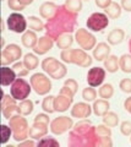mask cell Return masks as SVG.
Returning a JSON list of instances; mask_svg holds the SVG:
<instances>
[{
	"instance_id": "obj_28",
	"label": "cell",
	"mask_w": 131,
	"mask_h": 147,
	"mask_svg": "<svg viewBox=\"0 0 131 147\" xmlns=\"http://www.w3.org/2000/svg\"><path fill=\"white\" fill-rule=\"evenodd\" d=\"M121 11H123V7H121L120 4L113 1L107 9H104V12L108 15V17L112 18V20H115V18H119L121 15Z\"/></svg>"
},
{
	"instance_id": "obj_8",
	"label": "cell",
	"mask_w": 131,
	"mask_h": 147,
	"mask_svg": "<svg viewBox=\"0 0 131 147\" xmlns=\"http://www.w3.org/2000/svg\"><path fill=\"white\" fill-rule=\"evenodd\" d=\"M86 26L91 32H102L109 26V17L105 12H93L88 16Z\"/></svg>"
},
{
	"instance_id": "obj_49",
	"label": "cell",
	"mask_w": 131,
	"mask_h": 147,
	"mask_svg": "<svg viewBox=\"0 0 131 147\" xmlns=\"http://www.w3.org/2000/svg\"><path fill=\"white\" fill-rule=\"evenodd\" d=\"M59 93H62V94H66V96H70V97H74L75 93H74V91H72L71 88H69L67 86H64L62 85V87L60 88V92Z\"/></svg>"
},
{
	"instance_id": "obj_52",
	"label": "cell",
	"mask_w": 131,
	"mask_h": 147,
	"mask_svg": "<svg viewBox=\"0 0 131 147\" xmlns=\"http://www.w3.org/2000/svg\"><path fill=\"white\" fill-rule=\"evenodd\" d=\"M20 1V4L21 5H24V6H27V5H31V4H32L34 0H19Z\"/></svg>"
},
{
	"instance_id": "obj_55",
	"label": "cell",
	"mask_w": 131,
	"mask_h": 147,
	"mask_svg": "<svg viewBox=\"0 0 131 147\" xmlns=\"http://www.w3.org/2000/svg\"><path fill=\"white\" fill-rule=\"evenodd\" d=\"M129 52H130V54H131V38H130V40H129Z\"/></svg>"
},
{
	"instance_id": "obj_36",
	"label": "cell",
	"mask_w": 131,
	"mask_h": 147,
	"mask_svg": "<svg viewBox=\"0 0 131 147\" xmlns=\"http://www.w3.org/2000/svg\"><path fill=\"white\" fill-rule=\"evenodd\" d=\"M64 6L71 12L79 13L82 10V0H65Z\"/></svg>"
},
{
	"instance_id": "obj_26",
	"label": "cell",
	"mask_w": 131,
	"mask_h": 147,
	"mask_svg": "<svg viewBox=\"0 0 131 147\" xmlns=\"http://www.w3.org/2000/svg\"><path fill=\"white\" fill-rule=\"evenodd\" d=\"M103 64H104V69L110 74H114L120 69V66H119V58L116 57V55H112L110 54L107 59H104Z\"/></svg>"
},
{
	"instance_id": "obj_46",
	"label": "cell",
	"mask_w": 131,
	"mask_h": 147,
	"mask_svg": "<svg viewBox=\"0 0 131 147\" xmlns=\"http://www.w3.org/2000/svg\"><path fill=\"white\" fill-rule=\"evenodd\" d=\"M33 121H43V123H48V124H50V119H49V115H48V113H39L37 114V115L34 117V120Z\"/></svg>"
},
{
	"instance_id": "obj_20",
	"label": "cell",
	"mask_w": 131,
	"mask_h": 147,
	"mask_svg": "<svg viewBox=\"0 0 131 147\" xmlns=\"http://www.w3.org/2000/svg\"><path fill=\"white\" fill-rule=\"evenodd\" d=\"M17 77L19 76L12 67L10 69L7 66H3L0 69V84H1V86H11Z\"/></svg>"
},
{
	"instance_id": "obj_29",
	"label": "cell",
	"mask_w": 131,
	"mask_h": 147,
	"mask_svg": "<svg viewBox=\"0 0 131 147\" xmlns=\"http://www.w3.org/2000/svg\"><path fill=\"white\" fill-rule=\"evenodd\" d=\"M98 96H99V98L109 100L113 96H114V87H113V85L112 84H103L102 86H99Z\"/></svg>"
},
{
	"instance_id": "obj_45",
	"label": "cell",
	"mask_w": 131,
	"mask_h": 147,
	"mask_svg": "<svg viewBox=\"0 0 131 147\" xmlns=\"http://www.w3.org/2000/svg\"><path fill=\"white\" fill-rule=\"evenodd\" d=\"M112 146H113L112 136L99 137V145H98V147H112Z\"/></svg>"
},
{
	"instance_id": "obj_17",
	"label": "cell",
	"mask_w": 131,
	"mask_h": 147,
	"mask_svg": "<svg viewBox=\"0 0 131 147\" xmlns=\"http://www.w3.org/2000/svg\"><path fill=\"white\" fill-rule=\"evenodd\" d=\"M54 42H55V40H54L52 37L47 36V34H44L43 37H40V38L38 39L37 45L33 48L34 54H37V55H44V54H47L49 50L53 49Z\"/></svg>"
},
{
	"instance_id": "obj_2",
	"label": "cell",
	"mask_w": 131,
	"mask_h": 147,
	"mask_svg": "<svg viewBox=\"0 0 131 147\" xmlns=\"http://www.w3.org/2000/svg\"><path fill=\"white\" fill-rule=\"evenodd\" d=\"M69 147H98L99 136L96 131V126L92 125L91 120L80 119L74 124L69 132Z\"/></svg>"
},
{
	"instance_id": "obj_15",
	"label": "cell",
	"mask_w": 131,
	"mask_h": 147,
	"mask_svg": "<svg viewBox=\"0 0 131 147\" xmlns=\"http://www.w3.org/2000/svg\"><path fill=\"white\" fill-rule=\"evenodd\" d=\"M93 112L92 107L88 104V102H79L75 103L71 107V117L72 118H77V119H87L91 117V114Z\"/></svg>"
},
{
	"instance_id": "obj_6",
	"label": "cell",
	"mask_w": 131,
	"mask_h": 147,
	"mask_svg": "<svg viewBox=\"0 0 131 147\" xmlns=\"http://www.w3.org/2000/svg\"><path fill=\"white\" fill-rule=\"evenodd\" d=\"M49 77L50 76H47L43 72H36L31 76L30 84L38 96H47L52 91V81Z\"/></svg>"
},
{
	"instance_id": "obj_40",
	"label": "cell",
	"mask_w": 131,
	"mask_h": 147,
	"mask_svg": "<svg viewBox=\"0 0 131 147\" xmlns=\"http://www.w3.org/2000/svg\"><path fill=\"white\" fill-rule=\"evenodd\" d=\"M96 131L99 137H104V136H112V127H109L105 124H101V125L96 126Z\"/></svg>"
},
{
	"instance_id": "obj_42",
	"label": "cell",
	"mask_w": 131,
	"mask_h": 147,
	"mask_svg": "<svg viewBox=\"0 0 131 147\" xmlns=\"http://www.w3.org/2000/svg\"><path fill=\"white\" fill-rule=\"evenodd\" d=\"M119 88L124 93H131V79H123L119 84Z\"/></svg>"
},
{
	"instance_id": "obj_22",
	"label": "cell",
	"mask_w": 131,
	"mask_h": 147,
	"mask_svg": "<svg viewBox=\"0 0 131 147\" xmlns=\"http://www.w3.org/2000/svg\"><path fill=\"white\" fill-rule=\"evenodd\" d=\"M58 7H59V5H56L55 3L46 1L39 6V15L42 18H44V20H49L50 17L54 16V13L56 12Z\"/></svg>"
},
{
	"instance_id": "obj_50",
	"label": "cell",
	"mask_w": 131,
	"mask_h": 147,
	"mask_svg": "<svg viewBox=\"0 0 131 147\" xmlns=\"http://www.w3.org/2000/svg\"><path fill=\"white\" fill-rule=\"evenodd\" d=\"M121 7L125 11H131V0H121Z\"/></svg>"
},
{
	"instance_id": "obj_41",
	"label": "cell",
	"mask_w": 131,
	"mask_h": 147,
	"mask_svg": "<svg viewBox=\"0 0 131 147\" xmlns=\"http://www.w3.org/2000/svg\"><path fill=\"white\" fill-rule=\"evenodd\" d=\"M7 6L13 12H21L22 10H25V7H26L24 5H21L19 0H7Z\"/></svg>"
},
{
	"instance_id": "obj_10",
	"label": "cell",
	"mask_w": 131,
	"mask_h": 147,
	"mask_svg": "<svg viewBox=\"0 0 131 147\" xmlns=\"http://www.w3.org/2000/svg\"><path fill=\"white\" fill-rule=\"evenodd\" d=\"M27 25H28V21L21 12H12L6 18L7 30L17 34L25 33L27 31Z\"/></svg>"
},
{
	"instance_id": "obj_4",
	"label": "cell",
	"mask_w": 131,
	"mask_h": 147,
	"mask_svg": "<svg viewBox=\"0 0 131 147\" xmlns=\"http://www.w3.org/2000/svg\"><path fill=\"white\" fill-rule=\"evenodd\" d=\"M9 125L12 130V139L16 142H21L30 137V126L28 121L22 114H16L11 119H9Z\"/></svg>"
},
{
	"instance_id": "obj_30",
	"label": "cell",
	"mask_w": 131,
	"mask_h": 147,
	"mask_svg": "<svg viewBox=\"0 0 131 147\" xmlns=\"http://www.w3.org/2000/svg\"><path fill=\"white\" fill-rule=\"evenodd\" d=\"M27 21H28L30 30H32L34 32H42V31H44L46 24H43V21L40 20L39 17H37V16H28V17H27Z\"/></svg>"
},
{
	"instance_id": "obj_35",
	"label": "cell",
	"mask_w": 131,
	"mask_h": 147,
	"mask_svg": "<svg viewBox=\"0 0 131 147\" xmlns=\"http://www.w3.org/2000/svg\"><path fill=\"white\" fill-rule=\"evenodd\" d=\"M97 96H98V92L94 90V87L92 86H88L86 88L82 90V98L85 102H94L97 99Z\"/></svg>"
},
{
	"instance_id": "obj_12",
	"label": "cell",
	"mask_w": 131,
	"mask_h": 147,
	"mask_svg": "<svg viewBox=\"0 0 131 147\" xmlns=\"http://www.w3.org/2000/svg\"><path fill=\"white\" fill-rule=\"evenodd\" d=\"M49 126H50V131L54 135H62L72 129V126H74V120H72V118L61 115V117L53 119Z\"/></svg>"
},
{
	"instance_id": "obj_33",
	"label": "cell",
	"mask_w": 131,
	"mask_h": 147,
	"mask_svg": "<svg viewBox=\"0 0 131 147\" xmlns=\"http://www.w3.org/2000/svg\"><path fill=\"white\" fill-rule=\"evenodd\" d=\"M120 70L125 74H131V54H123L119 58Z\"/></svg>"
},
{
	"instance_id": "obj_39",
	"label": "cell",
	"mask_w": 131,
	"mask_h": 147,
	"mask_svg": "<svg viewBox=\"0 0 131 147\" xmlns=\"http://www.w3.org/2000/svg\"><path fill=\"white\" fill-rule=\"evenodd\" d=\"M12 69L16 71V74H17V76H19V77H24L26 75H28V72H30L26 69L24 61H16V63H13Z\"/></svg>"
},
{
	"instance_id": "obj_7",
	"label": "cell",
	"mask_w": 131,
	"mask_h": 147,
	"mask_svg": "<svg viewBox=\"0 0 131 147\" xmlns=\"http://www.w3.org/2000/svg\"><path fill=\"white\" fill-rule=\"evenodd\" d=\"M32 90L33 88L30 82H27L25 79L19 77V79H16L13 81V84L10 86V94L16 100H24L30 97Z\"/></svg>"
},
{
	"instance_id": "obj_23",
	"label": "cell",
	"mask_w": 131,
	"mask_h": 147,
	"mask_svg": "<svg viewBox=\"0 0 131 147\" xmlns=\"http://www.w3.org/2000/svg\"><path fill=\"white\" fill-rule=\"evenodd\" d=\"M92 109H93V113L96 114L97 117H103L109 112L110 109V103L108 99H96L92 104Z\"/></svg>"
},
{
	"instance_id": "obj_56",
	"label": "cell",
	"mask_w": 131,
	"mask_h": 147,
	"mask_svg": "<svg viewBox=\"0 0 131 147\" xmlns=\"http://www.w3.org/2000/svg\"><path fill=\"white\" fill-rule=\"evenodd\" d=\"M82 1H89V0H82Z\"/></svg>"
},
{
	"instance_id": "obj_9",
	"label": "cell",
	"mask_w": 131,
	"mask_h": 147,
	"mask_svg": "<svg viewBox=\"0 0 131 147\" xmlns=\"http://www.w3.org/2000/svg\"><path fill=\"white\" fill-rule=\"evenodd\" d=\"M75 40L77 42L79 47L82 48L86 52L93 50V48L97 45V38L94 37L92 32H89L86 28H79L75 32Z\"/></svg>"
},
{
	"instance_id": "obj_21",
	"label": "cell",
	"mask_w": 131,
	"mask_h": 147,
	"mask_svg": "<svg viewBox=\"0 0 131 147\" xmlns=\"http://www.w3.org/2000/svg\"><path fill=\"white\" fill-rule=\"evenodd\" d=\"M38 37H37V33L32 30H27L25 33H22V37H21V43L24 45L25 48H28V49H33L36 45L38 43Z\"/></svg>"
},
{
	"instance_id": "obj_44",
	"label": "cell",
	"mask_w": 131,
	"mask_h": 147,
	"mask_svg": "<svg viewBox=\"0 0 131 147\" xmlns=\"http://www.w3.org/2000/svg\"><path fill=\"white\" fill-rule=\"evenodd\" d=\"M64 86H67L69 88H71L74 91L75 94L77 93V91H79V84H77V81L74 80V79H66L64 81Z\"/></svg>"
},
{
	"instance_id": "obj_31",
	"label": "cell",
	"mask_w": 131,
	"mask_h": 147,
	"mask_svg": "<svg viewBox=\"0 0 131 147\" xmlns=\"http://www.w3.org/2000/svg\"><path fill=\"white\" fill-rule=\"evenodd\" d=\"M103 119V124H105V125H108L109 127H116L119 124V115L114 112H108L105 115L102 117Z\"/></svg>"
},
{
	"instance_id": "obj_54",
	"label": "cell",
	"mask_w": 131,
	"mask_h": 147,
	"mask_svg": "<svg viewBox=\"0 0 131 147\" xmlns=\"http://www.w3.org/2000/svg\"><path fill=\"white\" fill-rule=\"evenodd\" d=\"M5 43H6V42H5V38H1V47H3V48H5V47H6Z\"/></svg>"
},
{
	"instance_id": "obj_3",
	"label": "cell",
	"mask_w": 131,
	"mask_h": 147,
	"mask_svg": "<svg viewBox=\"0 0 131 147\" xmlns=\"http://www.w3.org/2000/svg\"><path fill=\"white\" fill-rule=\"evenodd\" d=\"M60 59L65 64H75L81 67H88L92 65L93 59L82 48L77 49H64L60 53Z\"/></svg>"
},
{
	"instance_id": "obj_38",
	"label": "cell",
	"mask_w": 131,
	"mask_h": 147,
	"mask_svg": "<svg viewBox=\"0 0 131 147\" xmlns=\"http://www.w3.org/2000/svg\"><path fill=\"white\" fill-rule=\"evenodd\" d=\"M0 132H1V144L5 145L6 142L10 140V137H12V130H11L10 125H5V124H3L1 129H0Z\"/></svg>"
},
{
	"instance_id": "obj_1",
	"label": "cell",
	"mask_w": 131,
	"mask_h": 147,
	"mask_svg": "<svg viewBox=\"0 0 131 147\" xmlns=\"http://www.w3.org/2000/svg\"><path fill=\"white\" fill-rule=\"evenodd\" d=\"M77 22V13L69 11L62 4V5H59L54 16L47 20L44 31H46L47 36L52 37L54 40H56L64 33L76 32Z\"/></svg>"
},
{
	"instance_id": "obj_19",
	"label": "cell",
	"mask_w": 131,
	"mask_h": 147,
	"mask_svg": "<svg viewBox=\"0 0 131 147\" xmlns=\"http://www.w3.org/2000/svg\"><path fill=\"white\" fill-rule=\"evenodd\" d=\"M112 48L110 44L107 42H99L96 47L93 48V58L97 61H104V59H107L110 55Z\"/></svg>"
},
{
	"instance_id": "obj_25",
	"label": "cell",
	"mask_w": 131,
	"mask_h": 147,
	"mask_svg": "<svg viewBox=\"0 0 131 147\" xmlns=\"http://www.w3.org/2000/svg\"><path fill=\"white\" fill-rule=\"evenodd\" d=\"M74 42H75V36H72V33H64L55 40V44L59 49L64 50V49H69Z\"/></svg>"
},
{
	"instance_id": "obj_57",
	"label": "cell",
	"mask_w": 131,
	"mask_h": 147,
	"mask_svg": "<svg viewBox=\"0 0 131 147\" xmlns=\"http://www.w3.org/2000/svg\"><path fill=\"white\" fill-rule=\"evenodd\" d=\"M130 141H131V137H130Z\"/></svg>"
},
{
	"instance_id": "obj_51",
	"label": "cell",
	"mask_w": 131,
	"mask_h": 147,
	"mask_svg": "<svg viewBox=\"0 0 131 147\" xmlns=\"http://www.w3.org/2000/svg\"><path fill=\"white\" fill-rule=\"evenodd\" d=\"M124 108L126 112L131 114V97H128L124 100Z\"/></svg>"
},
{
	"instance_id": "obj_37",
	"label": "cell",
	"mask_w": 131,
	"mask_h": 147,
	"mask_svg": "<svg viewBox=\"0 0 131 147\" xmlns=\"http://www.w3.org/2000/svg\"><path fill=\"white\" fill-rule=\"evenodd\" d=\"M37 146H48V147H59L60 144L55 137H52V136H44L42 137L40 140H38L37 142Z\"/></svg>"
},
{
	"instance_id": "obj_53",
	"label": "cell",
	"mask_w": 131,
	"mask_h": 147,
	"mask_svg": "<svg viewBox=\"0 0 131 147\" xmlns=\"http://www.w3.org/2000/svg\"><path fill=\"white\" fill-rule=\"evenodd\" d=\"M5 22H6V20H3V21H1V24H3V30H1V32H5Z\"/></svg>"
},
{
	"instance_id": "obj_16",
	"label": "cell",
	"mask_w": 131,
	"mask_h": 147,
	"mask_svg": "<svg viewBox=\"0 0 131 147\" xmlns=\"http://www.w3.org/2000/svg\"><path fill=\"white\" fill-rule=\"evenodd\" d=\"M50 124L43 121H33L32 126L30 127V137L33 140H40L42 137L48 135Z\"/></svg>"
},
{
	"instance_id": "obj_34",
	"label": "cell",
	"mask_w": 131,
	"mask_h": 147,
	"mask_svg": "<svg viewBox=\"0 0 131 147\" xmlns=\"http://www.w3.org/2000/svg\"><path fill=\"white\" fill-rule=\"evenodd\" d=\"M54 98H55V96H46V97L43 98L42 100V109L43 112H46L48 114H52L55 112V109H54Z\"/></svg>"
},
{
	"instance_id": "obj_27",
	"label": "cell",
	"mask_w": 131,
	"mask_h": 147,
	"mask_svg": "<svg viewBox=\"0 0 131 147\" xmlns=\"http://www.w3.org/2000/svg\"><path fill=\"white\" fill-rule=\"evenodd\" d=\"M24 64H25V66L26 69L28 71H32L34 70V69H37L38 65H39V60H38V58H37V54H33V53H27L25 54V57H24Z\"/></svg>"
},
{
	"instance_id": "obj_11",
	"label": "cell",
	"mask_w": 131,
	"mask_h": 147,
	"mask_svg": "<svg viewBox=\"0 0 131 147\" xmlns=\"http://www.w3.org/2000/svg\"><path fill=\"white\" fill-rule=\"evenodd\" d=\"M22 57V49L19 44L11 43L7 44L5 48H3L1 52V65L7 66L12 63H16L17 60H20Z\"/></svg>"
},
{
	"instance_id": "obj_47",
	"label": "cell",
	"mask_w": 131,
	"mask_h": 147,
	"mask_svg": "<svg viewBox=\"0 0 131 147\" xmlns=\"http://www.w3.org/2000/svg\"><path fill=\"white\" fill-rule=\"evenodd\" d=\"M94 3H96V6L97 7L102 9V10H104V9H107L113 3V0H94Z\"/></svg>"
},
{
	"instance_id": "obj_18",
	"label": "cell",
	"mask_w": 131,
	"mask_h": 147,
	"mask_svg": "<svg viewBox=\"0 0 131 147\" xmlns=\"http://www.w3.org/2000/svg\"><path fill=\"white\" fill-rule=\"evenodd\" d=\"M72 102H74V97L59 93L54 98V109H55V112L64 113L66 110H69V108H71Z\"/></svg>"
},
{
	"instance_id": "obj_5",
	"label": "cell",
	"mask_w": 131,
	"mask_h": 147,
	"mask_svg": "<svg viewBox=\"0 0 131 147\" xmlns=\"http://www.w3.org/2000/svg\"><path fill=\"white\" fill-rule=\"evenodd\" d=\"M40 66H42L43 71L48 74L50 76V79H54V80L64 79L67 74V67L65 65V63L59 61L54 57L43 59L42 63H40Z\"/></svg>"
},
{
	"instance_id": "obj_24",
	"label": "cell",
	"mask_w": 131,
	"mask_h": 147,
	"mask_svg": "<svg viewBox=\"0 0 131 147\" xmlns=\"http://www.w3.org/2000/svg\"><path fill=\"white\" fill-rule=\"evenodd\" d=\"M124 39H125V31L123 28H120V27H116V28L112 30L107 37V40L110 45H118Z\"/></svg>"
},
{
	"instance_id": "obj_48",
	"label": "cell",
	"mask_w": 131,
	"mask_h": 147,
	"mask_svg": "<svg viewBox=\"0 0 131 147\" xmlns=\"http://www.w3.org/2000/svg\"><path fill=\"white\" fill-rule=\"evenodd\" d=\"M34 146H37V144L34 142L33 139H31V140L26 139V140H24V141L19 142V147H34Z\"/></svg>"
},
{
	"instance_id": "obj_32",
	"label": "cell",
	"mask_w": 131,
	"mask_h": 147,
	"mask_svg": "<svg viewBox=\"0 0 131 147\" xmlns=\"http://www.w3.org/2000/svg\"><path fill=\"white\" fill-rule=\"evenodd\" d=\"M19 108H20V114L27 117V115H30V114H32L33 109H34V103L31 99L27 98V99L21 100L19 104Z\"/></svg>"
},
{
	"instance_id": "obj_14",
	"label": "cell",
	"mask_w": 131,
	"mask_h": 147,
	"mask_svg": "<svg viewBox=\"0 0 131 147\" xmlns=\"http://www.w3.org/2000/svg\"><path fill=\"white\" fill-rule=\"evenodd\" d=\"M105 71H107L105 69L101 66H93L89 69L87 72V79H86L88 86H92V87L102 86L105 80V75H107Z\"/></svg>"
},
{
	"instance_id": "obj_43",
	"label": "cell",
	"mask_w": 131,
	"mask_h": 147,
	"mask_svg": "<svg viewBox=\"0 0 131 147\" xmlns=\"http://www.w3.org/2000/svg\"><path fill=\"white\" fill-rule=\"evenodd\" d=\"M120 132L124 136H131V121L125 120L120 124Z\"/></svg>"
},
{
	"instance_id": "obj_13",
	"label": "cell",
	"mask_w": 131,
	"mask_h": 147,
	"mask_svg": "<svg viewBox=\"0 0 131 147\" xmlns=\"http://www.w3.org/2000/svg\"><path fill=\"white\" fill-rule=\"evenodd\" d=\"M17 100L12 97L11 94H5L3 92V98H1V112L4 118H6L7 120L11 119L13 115L20 114V108L19 104L16 103Z\"/></svg>"
}]
</instances>
